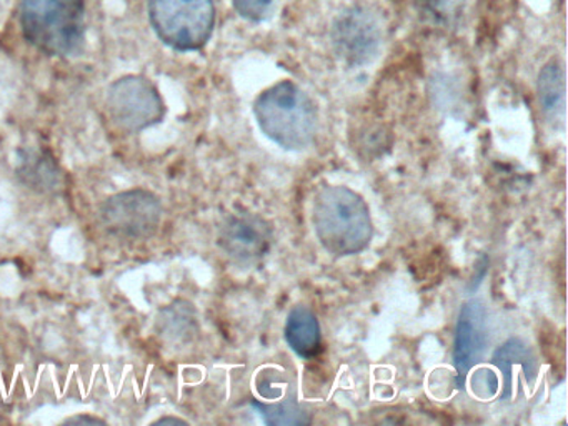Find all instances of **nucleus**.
<instances>
[{"mask_svg": "<svg viewBox=\"0 0 568 426\" xmlns=\"http://www.w3.org/2000/svg\"><path fill=\"white\" fill-rule=\"evenodd\" d=\"M271 225L255 213H232L219 233V245L225 255L242 266L257 265L272 246Z\"/></svg>", "mask_w": 568, "mask_h": 426, "instance_id": "obj_8", "label": "nucleus"}, {"mask_svg": "<svg viewBox=\"0 0 568 426\" xmlns=\"http://www.w3.org/2000/svg\"><path fill=\"white\" fill-rule=\"evenodd\" d=\"M26 39L49 55L78 52L84 39L81 0H21Z\"/></svg>", "mask_w": 568, "mask_h": 426, "instance_id": "obj_3", "label": "nucleus"}, {"mask_svg": "<svg viewBox=\"0 0 568 426\" xmlns=\"http://www.w3.org/2000/svg\"><path fill=\"white\" fill-rule=\"evenodd\" d=\"M168 423H172V425H187L184 419L172 418V416H164V418L158 419L154 425H168Z\"/></svg>", "mask_w": 568, "mask_h": 426, "instance_id": "obj_20", "label": "nucleus"}, {"mask_svg": "<svg viewBox=\"0 0 568 426\" xmlns=\"http://www.w3.org/2000/svg\"><path fill=\"white\" fill-rule=\"evenodd\" d=\"M538 95L545 115L558 120L565 113V73L558 62H550L541 69L538 75Z\"/></svg>", "mask_w": 568, "mask_h": 426, "instance_id": "obj_12", "label": "nucleus"}, {"mask_svg": "<svg viewBox=\"0 0 568 426\" xmlns=\"http://www.w3.org/2000/svg\"><path fill=\"white\" fill-rule=\"evenodd\" d=\"M285 342L302 358L318 355L322 348V329L317 316L307 306H295L285 322Z\"/></svg>", "mask_w": 568, "mask_h": 426, "instance_id": "obj_11", "label": "nucleus"}, {"mask_svg": "<svg viewBox=\"0 0 568 426\" xmlns=\"http://www.w3.org/2000/svg\"><path fill=\"white\" fill-rule=\"evenodd\" d=\"M312 223L318 242L334 256L364 252L374 235L367 202L344 185L324 186L315 195Z\"/></svg>", "mask_w": 568, "mask_h": 426, "instance_id": "obj_1", "label": "nucleus"}, {"mask_svg": "<svg viewBox=\"0 0 568 426\" xmlns=\"http://www.w3.org/2000/svg\"><path fill=\"white\" fill-rule=\"evenodd\" d=\"M69 425H84V423H89V425H105L104 419L98 418V416H88V415H78L69 418Z\"/></svg>", "mask_w": 568, "mask_h": 426, "instance_id": "obj_19", "label": "nucleus"}, {"mask_svg": "<svg viewBox=\"0 0 568 426\" xmlns=\"http://www.w3.org/2000/svg\"><path fill=\"white\" fill-rule=\"evenodd\" d=\"M254 113L262 133L282 149L305 150L317 135V105L291 80L264 90L255 100Z\"/></svg>", "mask_w": 568, "mask_h": 426, "instance_id": "obj_2", "label": "nucleus"}, {"mask_svg": "<svg viewBox=\"0 0 568 426\" xmlns=\"http://www.w3.org/2000/svg\"><path fill=\"white\" fill-rule=\"evenodd\" d=\"M232 3L239 16L252 22H262L272 16L278 0H232Z\"/></svg>", "mask_w": 568, "mask_h": 426, "instance_id": "obj_16", "label": "nucleus"}, {"mask_svg": "<svg viewBox=\"0 0 568 426\" xmlns=\"http://www.w3.org/2000/svg\"><path fill=\"white\" fill-rule=\"evenodd\" d=\"M252 405L267 425H307L311 422L295 396L281 403L254 402Z\"/></svg>", "mask_w": 568, "mask_h": 426, "instance_id": "obj_15", "label": "nucleus"}, {"mask_svg": "<svg viewBox=\"0 0 568 426\" xmlns=\"http://www.w3.org/2000/svg\"><path fill=\"white\" fill-rule=\"evenodd\" d=\"M108 110L112 122L128 133L158 125L165 115L164 100L151 80L128 75L115 80L109 89Z\"/></svg>", "mask_w": 568, "mask_h": 426, "instance_id": "obj_5", "label": "nucleus"}, {"mask_svg": "<svg viewBox=\"0 0 568 426\" xmlns=\"http://www.w3.org/2000/svg\"><path fill=\"white\" fill-rule=\"evenodd\" d=\"M335 52L351 67L371 63L381 50L378 20L367 9L354 7L338 17L332 30Z\"/></svg>", "mask_w": 568, "mask_h": 426, "instance_id": "obj_7", "label": "nucleus"}, {"mask_svg": "<svg viewBox=\"0 0 568 426\" xmlns=\"http://www.w3.org/2000/svg\"><path fill=\"white\" fill-rule=\"evenodd\" d=\"M19 175L26 179V182L32 189L41 190V192H54L61 186L62 173L59 170L58 162L51 153H36L22 162L19 169Z\"/></svg>", "mask_w": 568, "mask_h": 426, "instance_id": "obj_13", "label": "nucleus"}, {"mask_svg": "<svg viewBox=\"0 0 568 426\" xmlns=\"http://www.w3.org/2000/svg\"><path fill=\"white\" fill-rule=\"evenodd\" d=\"M101 216L105 229L119 239H149L161 223L162 203L149 190H128L109 196Z\"/></svg>", "mask_w": 568, "mask_h": 426, "instance_id": "obj_6", "label": "nucleus"}, {"mask_svg": "<svg viewBox=\"0 0 568 426\" xmlns=\"http://www.w3.org/2000/svg\"><path fill=\"white\" fill-rule=\"evenodd\" d=\"M158 323L162 335L172 342H187L197 328L194 308L191 303L181 302V300L165 306Z\"/></svg>", "mask_w": 568, "mask_h": 426, "instance_id": "obj_14", "label": "nucleus"}, {"mask_svg": "<svg viewBox=\"0 0 568 426\" xmlns=\"http://www.w3.org/2000/svg\"><path fill=\"white\" fill-rule=\"evenodd\" d=\"M490 336H488L487 306L481 300H468L458 313L455 326L454 362L457 382L464 388L470 369L484 358Z\"/></svg>", "mask_w": 568, "mask_h": 426, "instance_id": "obj_9", "label": "nucleus"}, {"mask_svg": "<svg viewBox=\"0 0 568 426\" xmlns=\"http://www.w3.org/2000/svg\"><path fill=\"white\" fill-rule=\"evenodd\" d=\"M159 39L181 52L201 50L214 32V0H149Z\"/></svg>", "mask_w": 568, "mask_h": 426, "instance_id": "obj_4", "label": "nucleus"}, {"mask_svg": "<svg viewBox=\"0 0 568 426\" xmlns=\"http://www.w3.org/2000/svg\"><path fill=\"white\" fill-rule=\"evenodd\" d=\"M424 6L438 19L447 20L458 16V12L464 9L465 0H424Z\"/></svg>", "mask_w": 568, "mask_h": 426, "instance_id": "obj_18", "label": "nucleus"}, {"mask_svg": "<svg viewBox=\"0 0 568 426\" xmlns=\"http://www.w3.org/2000/svg\"><path fill=\"white\" fill-rule=\"evenodd\" d=\"M471 386H474V393L480 399H490L497 395L500 389V378L497 373L491 369H478L475 375L471 376Z\"/></svg>", "mask_w": 568, "mask_h": 426, "instance_id": "obj_17", "label": "nucleus"}, {"mask_svg": "<svg viewBox=\"0 0 568 426\" xmlns=\"http://www.w3.org/2000/svg\"><path fill=\"white\" fill-rule=\"evenodd\" d=\"M494 365L501 373V398L510 399L514 396L518 379H524L527 386L534 385L537 378L538 363L534 349L520 338H510L498 346L494 353Z\"/></svg>", "mask_w": 568, "mask_h": 426, "instance_id": "obj_10", "label": "nucleus"}]
</instances>
